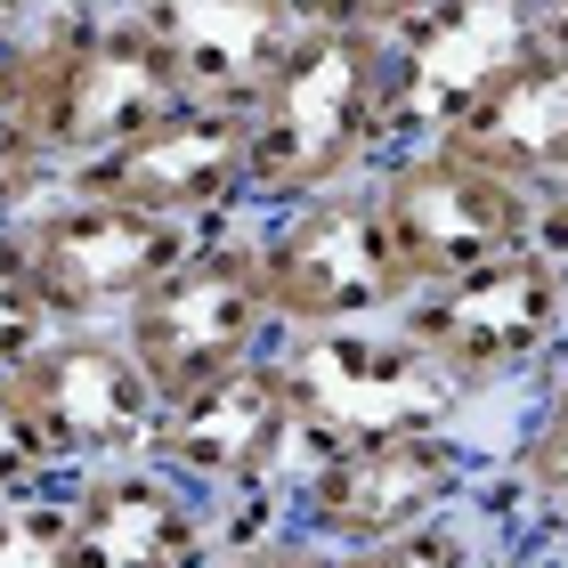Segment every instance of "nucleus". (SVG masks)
I'll use <instances>...</instances> for the list:
<instances>
[{"mask_svg": "<svg viewBox=\"0 0 568 568\" xmlns=\"http://www.w3.org/2000/svg\"><path fill=\"white\" fill-rule=\"evenodd\" d=\"M212 568H342V552L325 536H308L301 520L293 528H252V536H227Z\"/></svg>", "mask_w": 568, "mask_h": 568, "instance_id": "nucleus-23", "label": "nucleus"}, {"mask_svg": "<svg viewBox=\"0 0 568 568\" xmlns=\"http://www.w3.org/2000/svg\"><path fill=\"white\" fill-rule=\"evenodd\" d=\"M374 195H382V220H390L415 284L463 276V268L496 261V252L536 244V203H545L536 187H520V179L487 171L438 139H406L382 154Z\"/></svg>", "mask_w": 568, "mask_h": 568, "instance_id": "nucleus-9", "label": "nucleus"}, {"mask_svg": "<svg viewBox=\"0 0 568 568\" xmlns=\"http://www.w3.org/2000/svg\"><path fill=\"white\" fill-rule=\"evenodd\" d=\"M41 333H49L41 284H33V268H24V244H17V227H0V374H9L17 357L41 342Z\"/></svg>", "mask_w": 568, "mask_h": 568, "instance_id": "nucleus-22", "label": "nucleus"}, {"mask_svg": "<svg viewBox=\"0 0 568 568\" xmlns=\"http://www.w3.org/2000/svg\"><path fill=\"white\" fill-rule=\"evenodd\" d=\"M536 244L568 261V171H560L552 187H545V203H536Z\"/></svg>", "mask_w": 568, "mask_h": 568, "instance_id": "nucleus-25", "label": "nucleus"}, {"mask_svg": "<svg viewBox=\"0 0 568 568\" xmlns=\"http://www.w3.org/2000/svg\"><path fill=\"white\" fill-rule=\"evenodd\" d=\"M49 479H65V471H58V455H49L33 406L17 398L9 374H0V496H33V487H49Z\"/></svg>", "mask_w": 568, "mask_h": 568, "instance_id": "nucleus-21", "label": "nucleus"}, {"mask_svg": "<svg viewBox=\"0 0 568 568\" xmlns=\"http://www.w3.org/2000/svg\"><path fill=\"white\" fill-rule=\"evenodd\" d=\"M430 139L545 195L568 171V33H536L520 58L504 73H487Z\"/></svg>", "mask_w": 568, "mask_h": 568, "instance_id": "nucleus-14", "label": "nucleus"}, {"mask_svg": "<svg viewBox=\"0 0 568 568\" xmlns=\"http://www.w3.org/2000/svg\"><path fill=\"white\" fill-rule=\"evenodd\" d=\"M390 325L406 342H423L438 357V374L455 382L463 398L496 390V382H520L536 366L560 357V325H568V261L545 244L496 252V261L415 284Z\"/></svg>", "mask_w": 568, "mask_h": 568, "instance_id": "nucleus-3", "label": "nucleus"}, {"mask_svg": "<svg viewBox=\"0 0 568 568\" xmlns=\"http://www.w3.org/2000/svg\"><path fill=\"white\" fill-rule=\"evenodd\" d=\"M545 33L536 0H430V9L390 33V65H398V131L430 139L487 73H504L520 49Z\"/></svg>", "mask_w": 568, "mask_h": 568, "instance_id": "nucleus-15", "label": "nucleus"}, {"mask_svg": "<svg viewBox=\"0 0 568 568\" xmlns=\"http://www.w3.org/2000/svg\"><path fill=\"white\" fill-rule=\"evenodd\" d=\"M560 357H568V325H560Z\"/></svg>", "mask_w": 568, "mask_h": 568, "instance_id": "nucleus-28", "label": "nucleus"}, {"mask_svg": "<svg viewBox=\"0 0 568 568\" xmlns=\"http://www.w3.org/2000/svg\"><path fill=\"white\" fill-rule=\"evenodd\" d=\"M342 568H479V536L447 511V520H423L406 536H382V545L342 552Z\"/></svg>", "mask_w": 568, "mask_h": 568, "instance_id": "nucleus-20", "label": "nucleus"}, {"mask_svg": "<svg viewBox=\"0 0 568 568\" xmlns=\"http://www.w3.org/2000/svg\"><path fill=\"white\" fill-rule=\"evenodd\" d=\"M463 496H471V447L447 423L366 430V438L308 455V471L293 487V520L308 536H325L333 552H357V545L406 536L423 520H447Z\"/></svg>", "mask_w": 568, "mask_h": 568, "instance_id": "nucleus-7", "label": "nucleus"}, {"mask_svg": "<svg viewBox=\"0 0 568 568\" xmlns=\"http://www.w3.org/2000/svg\"><path fill=\"white\" fill-rule=\"evenodd\" d=\"M154 463L171 479H187L195 496H268V487L301 463V423H293V398H284V366L276 349L244 357L195 390L163 398V423H154Z\"/></svg>", "mask_w": 568, "mask_h": 568, "instance_id": "nucleus-12", "label": "nucleus"}, {"mask_svg": "<svg viewBox=\"0 0 568 568\" xmlns=\"http://www.w3.org/2000/svg\"><path fill=\"white\" fill-rule=\"evenodd\" d=\"M390 146H406L390 33L308 17L293 33V49L276 58V73L261 82V98L244 106L252 212H284L301 195L374 179Z\"/></svg>", "mask_w": 568, "mask_h": 568, "instance_id": "nucleus-1", "label": "nucleus"}, {"mask_svg": "<svg viewBox=\"0 0 568 568\" xmlns=\"http://www.w3.org/2000/svg\"><path fill=\"white\" fill-rule=\"evenodd\" d=\"M49 179H58V163H49L41 131L24 122L17 90H9V73H0V227H17V212L49 187Z\"/></svg>", "mask_w": 568, "mask_h": 568, "instance_id": "nucleus-19", "label": "nucleus"}, {"mask_svg": "<svg viewBox=\"0 0 568 568\" xmlns=\"http://www.w3.org/2000/svg\"><path fill=\"white\" fill-rule=\"evenodd\" d=\"M33 17H41V0H0V73H9V58H17V41H24Z\"/></svg>", "mask_w": 568, "mask_h": 568, "instance_id": "nucleus-26", "label": "nucleus"}, {"mask_svg": "<svg viewBox=\"0 0 568 568\" xmlns=\"http://www.w3.org/2000/svg\"><path fill=\"white\" fill-rule=\"evenodd\" d=\"M545 9V33H568V0H536Z\"/></svg>", "mask_w": 568, "mask_h": 568, "instance_id": "nucleus-27", "label": "nucleus"}, {"mask_svg": "<svg viewBox=\"0 0 568 568\" xmlns=\"http://www.w3.org/2000/svg\"><path fill=\"white\" fill-rule=\"evenodd\" d=\"M511 487L545 511H568V357H560L552 390L536 398L528 430L511 438Z\"/></svg>", "mask_w": 568, "mask_h": 568, "instance_id": "nucleus-17", "label": "nucleus"}, {"mask_svg": "<svg viewBox=\"0 0 568 568\" xmlns=\"http://www.w3.org/2000/svg\"><path fill=\"white\" fill-rule=\"evenodd\" d=\"M58 496H65V568H212L227 545L212 496L171 479L154 455L82 463L58 479Z\"/></svg>", "mask_w": 568, "mask_h": 568, "instance_id": "nucleus-13", "label": "nucleus"}, {"mask_svg": "<svg viewBox=\"0 0 568 568\" xmlns=\"http://www.w3.org/2000/svg\"><path fill=\"white\" fill-rule=\"evenodd\" d=\"M276 366H284V398H293V423H301V455L366 438V430H423V423L463 415V390L438 374V357L423 342H406L390 317L284 333Z\"/></svg>", "mask_w": 568, "mask_h": 568, "instance_id": "nucleus-6", "label": "nucleus"}, {"mask_svg": "<svg viewBox=\"0 0 568 568\" xmlns=\"http://www.w3.org/2000/svg\"><path fill=\"white\" fill-rule=\"evenodd\" d=\"M0 568H65V496L58 479L33 496H0Z\"/></svg>", "mask_w": 568, "mask_h": 568, "instance_id": "nucleus-18", "label": "nucleus"}, {"mask_svg": "<svg viewBox=\"0 0 568 568\" xmlns=\"http://www.w3.org/2000/svg\"><path fill=\"white\" fill-rule=\"evenodd\" d=\"M308 17H325V24H366V33H406L430 0H301Z\"/></svg>", "mask_w": 568, "mask_h": 568, "instance_id": "nucleus-24", "label": "nucleus"}, {"mask_svg": "<svg viewBox=\"0 0 568 568\" xmlns=\"http://www.w3.org/2000/svg\"><path fill=\"white\" fill-rule=\"evenodd\" d=\"M195 236L203 227L154 220L106 195H73V187H41L17 212V244L41 284L49 325H114Z\"/></svg>", "mask_w": 568, "mask_h": 568, "instance_id": "nucleus-8", "label": "nucleus"}, {"mask_svg": "<svg viewBox=\"0 0 568 568\" xmlns=\"http://www.w3.org/2000/svg\"><path fill=\"white\" fill-rule=\"evenodd\" d=\"M252 244H261L276 333L366 325V317H390L415 293V268H406L390 220H382L374 179H349V187H325V195L284 203V212H261L252 220Z\"/></svg>", "mask_w": 568, "mask_h": 568, "instance_id": "nucleus-4", "label": "nucleus"}, {"mask_svg": "<svg viewBox=\"0 0 568 568\" xmlns=\"http://www.w3.org/2000/svg\"><path fill=\"white\" fill-rule=\"evenodd\" d=\"M9 382L33 406L58 471L131 463L154 447V423H163V390L146 382L139 349L122 342V325H49L9 366Z\"/></svg>", "mask_w": 568, "mask_h": 568, "instance_id": "nucleus-10", "label": "nucleus"}, {"mask_svg": "<svg viewBox=\"0 0 568 568\" xmlns=\"http://www.w3.org/2000/svg\"><path fill=\"white\" fill-rule=\"evenodd\" d=\"M122 9L163 41V58L179 65V90L236 114L261 98L276 58L308 24L301 0H122Z\"/></svg>", "mask_w": 568, "mask_h": 568, "instance_id": "nucleus-16", "label": "nucleus"}, {"mask_svg": "<svg viewBox=\"0 0 568 568\" xmlns=\"http://www.w3.org/2000/svg\"><path fill=\"white\" fill-rule=\"evenodd\" d=\"M49 187L106 195V203H131V212L179 220V227H227L236 212H252L244 114L187 98V106H171L163 122H146L139 139L90 154V163H65Z\"/></svg>", "mask_w": 568, "mask_h": 568, "instance_id": "nucleus-11", "label": "nucleus"}, {"mask_svg": "<svg viewBox=\"0 0 568 568\" xmlns=\"http://www.w3.org/2000/svg\"><path fill=\"white\" fill-rule=\"evenodd\" d=\"M114 325H122V342L139 349V366L163 398L276 349V308H268V276H261L252 227H236V220L203 227Z\"/></svg>", "mask_w": 568, "mask_h": 568, "instance_id": "nucleus-5", "label": "nucleus"}, {"mask_svg": "<svg viewBox=\"0 0 568 568\" xmlns=\"http://www.w3.org/2000/svg\"><path fill=\"white\" fill-rule=\"evenodd\" d=\"M9 90L58 171L139 139L171 106H187L179 65L122 0H41V17L24 24L9 58Z\"/></svg>", "mask_w": 568, "mask_h": 568, "instance_id": "nucleus-2", "label": "nucleus"}]
</instances>
